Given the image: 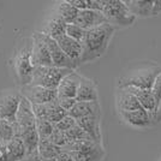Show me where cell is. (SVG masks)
I'll return each instance as SVG.
<instances>
[{"mask_svg":"<svg viewBox=\"0 0 161 161\" xmlns=\"http://www.w3.org/2000/svg\"><path fill=\"white\" fill-rule=\"evenodd\" d=\"M31 53L35 66H53L52 57L49 53L45 36L42 33H34L31 37Z\"/></svg>","mask_w":161,"mask_h":161,"instance_id":"cell-9","label":"cell"},{"mask_svg":"<svg viewBox=\"0 0 161 161\" xmlns=\"http://www.w3.org/2000/svg\"><path fill=\"white\" fill-rule=\"evenodd\" d=\"M55 41L58 42V45L64 51V53L66 54L71 60H74L76 64L80 65V58H82V53H83V47H82L80 42L71 39L67 35H63L61 37H59L58 40Z\"/></svg>","mask_w":161,"mask_h":161,"instance_id":"cell-14","label":"cell"},{"mask_svg":"<svg viewBox=\"0 0 161 161\" xmlns=\"http://www.w3.org/2000/svg\"><path fill=\"white\" fill-rule=\"evenodd\" d=\"M154 121L155 123H161V101L158 103L156 112H155V115H154Z\"/></svg>","mask_w":161,"mask_h":161,"instance_id":"cell-39","label":"cell"},{"mask_svg":"<svg viewBox=\"0 0 161 161\" xmlns=\"http://www.w3.org/2000/svg\"><path fill=\"white\" fill-rule=\"evenodd\" d=\"M107 23L112 27H130L136 20V17L130 12L125 1L121 0H106L105 7L102 10Z\"/></svg>","mask_w":161,"mask_h":161,"instance_id":"cell-3","label":"cell"},{"mask_svg":"<svg viewBox=\"0 0 161 161\" xmlns=\"http://www.w3.org/2000/svg\"><path fill=\"white\" fill-rule=\"evenodd\" d=\"M76 124H77L76 119H75V118H72L71 115H69V114H67L64 119H61L58 124H55V125H54V128L57 129V130H59V131L66 132V131H69L70 129L74 128Z\"/></svg>","mask_w":161,"mask_h":161,"instance_id":"cell-33","label":"cell"},{"mask_svg":"<svg viewBox=\"0 0 161 161\" xmlns=\"http://www.w3.org/2000/svg\"><path fill=\"white\" fill-rule=\"evenodd\" d=\"M22 100L20 92L5 90L0 93V119L7 121L16 120V115Z\"/></svg>","mask_w":161,"mask_h":161,"instance_id":"cell-6","label":"cell"},{"mask_svg":"<svg viewBox=\"0 0 161 161\" xmlns=\"http://www.w3.org/2000/svg\"><path fill=\"white\" fill-rule=\"evenodd\" d=\"M161 14V0H155L153 4L152 16H159Z\"/></svg>","mask_w":161,"mask_h":161,"instance_id":"cell-37","label":"cell"},{"mask_svg":"<svg viewBox=\"0 0 161 161\" xmlns=\"http://www.w3.org/2000/svg\"><path fill=\"white\" fill-rule=\"evenodd\" d=\"M159 161H161V158H160V159H159Z\"/></svg>","mask_w":161,"mask_h":161,"instance_id":"cell-40","label":"cell"},{"mask_svg":"<svg viewBox=\"0 0 161 161\" xmlns=\"http://www.w3.org/2000/svg\"><path fill=\"white\" fill-rule=\"evenodd\" d=\"M16 137V126L14 121H7L0 119V143L6 144Z\"/></svg>","mask_w":161,"mask_h":161,"instance_id":"cell-28","label":"cell"},{"mask_svg":"<svg viewBox=\"0 0 161 161\" xmlns=\"http://www.w3.org/2000/svg\"><path fill=\"white\" fill-rule=\"evenodd\" d=\"M70 72H72V70L55 66H37L34 70L31 84L48 89H57L63 78Z\"/></svg>","mask_w":161,"mask_h":161,"instance_id":"cell-5","label":"cell"},{"mask_svg":"<svg viewBox=\"0 0 161 161\" xmlns=\"http://www.w3.org/2000/svg\"><path fill=\"white\" fill-rule=\"evenodd\" d=\"M45 40L47 43L48 48H49V53L52 57V63H53V66L55 67H61V69H69V70H72L75 71L77 67L80 66L78 64H76L74 60H71L66 54L64 53V51L60 48V46L58 45V42L49 37L47 35H45Z\"/></svg>","mask_w":161,"mask_h":161,"instance_id":"cell-10","label":"cell"},{"mask_svg":"<svg viewBox=\"0 0 161 161\" xmlns=\"http://www.w3.org/2000/svg\"><path fill=\"white\" fill-rule=\"evenodd\" d=\"M119 115L126 125L135 129H147L155 124L154 118L144 108H140L131 112H119Z\"/></svg>","mask_w":161,"mask_h":161,"instance_id":"cell-11","label":"cell"},{"mask_svg":"<svg viewBox=\"0 0 161 161\" xmlns=\"http://www.w3.org/2000/svg\"><path fill=\"white\" fill-rule=\"evenodd\" d=\"M117 106L119 112H131L142 108L138 99L130 90L118 88L117 92Z\"/></svg>","mask_w":161,"mask_h":161,"instance_id":"cell-17","label":"cell"},{"mask_svg":"<svg viewBox=\"0 0 161 161\" xmlns=\"http://www.w3.org/2000/svg\"><path fill=\"white\" fill-rule=\"evenodd\" d=\"M19 137L22 138V141L25 146L27 155L37 153L39 144H40V136L37 134L36 129H30V130H25V131L20 132Z\"/></svg>","mask_w":161,"mask_h":161,"instance_id":"cell-24","label":"cell"},{"mask_svg":"<svg viewBox=\"0 0 161 161\" xmlns=\"http://www.w3.org/2000/svg\"><path fill=\"white\" fill-rule=\"evenodd\" d=\"M76 100L78 102H97L99 101V93H97V88L94 80L82 76Z\"/></svg>","mask_w":161,"mask_h":161,"instance_id":"cell-16","label":"cell"},{"mask_svg":"<svg viewBox=\"0 0 161 161\" xmlns=\"http://www.w3.org/2000/svg\"><path fill=\"white\" fill-rule=\"evenodd\" d=\"M22 161H45V160L39 155V153H35V154H31V155H27L25 159H23Z\"/></svg>","mask_w":161,"mask_h":161,"instance_id":"cell-38","label":"cell"},{"mask_svg":"<svg viewBox=\"0 0 161 161\" xmlns=\"http://www.w3.org/2000/svg\"><path fill=\"white\" fill-rule=\"evenodd\" d=\"M161 67L155 64H143L132 69L130 72L119 78L118 88H138L150 90L156 77L160 75Z\"/></svg>","mask_w":161,"mask_h":161,"instance_id":"cell-2","label":"cell"},{"mask_svg":"<svg viewBox=\"0 0 161 161\" xmlns=\"http://www.w3.org/2000/svg\"><path fill=\"white\" fill-rule=\"evenodd\" d=\"M8 161H22L27 156V149L20 137H14V140L6 143Z\"/></svg>","mask_w":161,"mask_h":161,"instance_id":"cell-23","label":"cell"},{"mask_svg":"<svg viewBox=\"0 0 161 161\" xmlns=\"http://www.w3.org/2000/svg\"><path fill=\"white\" fill-rule=\"evenodd\" d=\"M82 76L78 75L76 71H72L65 76L60 82L59 87L57 88L58 92V97H70V99H76L77 92L80 88Z\"/></svg>","mask_w":161,"mask_h":161,"instance_id":"cell-13","label":"cell"},{"mask_svg":"<svg viewBox=\"0 0 161 161\" xmlns=\"http://www.w3.org/2000/svg\"><path fill=\"white\" fill-rule=\"evenodd\" d=\"M70 154L74 156L75 161H102L105 152L100 143L92 142L86 149Z\"/></svg>","mask_w":161,"mask_h":161,"instance_id":"cell-19","label":"cell"},{"mask_svg":"<svg viewBox=\"0 0 161 161\" xmlns=\"http://www.w3.org/2000/svg\"><path fill=\"white\" fill-rule=\"evenodd\" d=\"M14 126H16V136L17 137H19L20 132H23L25 130L36 129V117L34 114L33 105L23 95H22L18 112L16 115Z\"/></svg>","mask_w":161,"mask_h":161,"instance_id":"cell-7","label":"cell"},{"mask_svg":"<svg viewBox=\"0 0 161 161\" xmlns=\"http://www.w3.org/2000/svg\"><path fill=\"white\" fill-rule=\"evenodd\" d=\"M76 121H77V125L83 129L92 137L93 141L101 144V140H102L100 128L101 115H89V117L77 119Z\"/></svg>","mask_w":161,"mask_h":161,"instance_id":"cell-15","label":"cell"},{"mask_svg":"<svg viewBox=\"0 0 161 161\" xmlns=\"http://www.w3.org/2000/svg\"><path fill=\"white\" fill-rule=\"evenodd\" d=\"M124 89L130 90V92L138 99L142 108H144L148 113L154 118L155 112H156V107H158V102L155 100L152 90H148V89H138V88H131V87L124 88Z\"/></svg>","mask_w":161,"mask_h":161,"instance_id":"cell-18","label":"cell"},{"mask_svg":"<svg viewBox=\"0 0 161 161\" xmlns=\"http://www.w3.org/2000/svg\"><path fill=\"white\" fill-rule=\"evenodd\" d=\"M65 134H66V137L67 140H69V143L75 141H93L92 137L80 126H78L77 124L72 129H70L69 131H66Z\"/></svg>","mask_w":161,"mask_h":161,"instance_id":"cell-30","label":"cell"},{"mask_svg":"<svg viewBox=\"0 0 161 161\" xmlns=\"http://www.w3.org/2000/svg\"><path fill=\"white\" fill-rule=\"evenodd\" d=\"M114 31L115 28L108 23L87 30L84 40L82 41L83 53L80 64L94 61L106 53Z\"/></svg>","mask_w":161,"mask_h":161,"instance_id":"cell-1","label":"cell"},{"mask_svg":"<svg viewBox=\"0 0 161 161\" xmlns=\"http://www.w3.org/2000/svg\"><path fill=\"white\" fill-rule=\"evenodd\" d=\"M48 140L52 142V143H54L55 146H58V147H60V148H64L67 143H69L66 134L63 132V131L57 130L55 128H54V131H53V134H52V136H51Z\"/></svg>","mask_w":161,"mask_h":161,"instance_id":"cell-32","label":"cell"},{"mask_svg":"<svg viewBox=\"0 0 161 161\" xmlns=\"http://www.w3.org/2000/svg\"><path fill=\"white\" fill-rule=\"evenodd\" d=\"M67 112L64 108L60 107V105L58 103V99L55 101H52L47 103V115H46V120L52 123L53 125L58 124L61 119H64L67 115Z\"/></svg>","mask_w":161,"mask_h":161,"instance_id":"cell-27","label":"cell"},{"mask_svg":"<svg viewBox=\"0 0 161 161\" xmlns=\"http://www.w3.org/2000/svg\"><path fill=\"white\" fill-rule=\"evenodd\" d=\"M54 14L60 16L67 24H72V23H75V20H76L77 16L80 14V10L76 8L74 5H71V4L69 3V0H66V1L58 3Z\"/></svg>","mask_w":161,"mask_h":161,"instance_id":"cell-25","label":"cell"},{"mask_svg":"<svg viewBox=\"0 0 161 161\" xmlns=\"http://www.w3.org/2000/svg\"><path fill=\"white\" fill-rule=\"evenodd\" d=\"M150 90H152V93L154 95L156 102L159 103L161 101V72H160V75L156 77V80H155L154 84H153V87H152Z\"/></svg>","mask_w":161,"mask_h":161,"instance_id":"cell-35","label":"cell"},{"mask_svg":"<svg viewBox=\"0 0 161 161\" xmlns=\"http://www.w3.org/2000/svg\"><path fill=\"white\" fill-rule=\"evenodd\" d=\"M35 64L33 61L31 43L19 49V52L14 58V71L17 80L22 87L31 84L33 74L35 70Z\"/></svg>","mask_w":161,"mask_h":161,"instance_id":"cell-4","label":"cell"},{"mask_svg":"<svg viewBox=\"0 0 161 161\" xmlns=\"http://www.w3.org/2000/svg\"><path fill=\"white\" fill-rule=\"evenodd\" d=\"M20 94L24 97H27L33 105H45L58 99L57 89H48L40 86H34V84L22 87Z\"/></svg>","mask_w":161,"mask_h":161,"instance_id":"cell-8","label":"cell"},{"mask_svg":"<svg viewBox=\"0 0 161 161\" xmlns=\"http://www.w3.org/2000/svg\"><path fill=\"white\" fill-rule=\"evenodd\" d=\"M0 161H8L6 144H3V143H0Z\"/></svg>","mask_w":161,"mask_h":161,"instance_id":"cell-36","label":"cell"},{"mask_svg":"<svg viewBox=\"0 0 161 161\" xmlns=\"http://www.w3.org/2000/svg\"><path fill=\"white\" fill-rule=\"evenodd\" d=\"M63 152V148L55 146L49 140H40L37 153L45 161L54 160Z\"/></svg>","mask_w":161,"mask_h":161,"instance_id":"cell-26","label":"cell"},{"mask_svg":"<svg viewBox=\"0 0 161 161\" xmlns=\"http://www.w3.org/2000/svg\"><path fill=\"white\" fill-rule=\"evenodd\" d=\"M86 33H87V30H84L83 28L78 27L77 24H67V28H66V35L67 36H70L71 39H74V40L78 41L82 43V41L84 40V36H86Z\"/></svg>","mask_w":161,"mask_h":161,"instance_id":"cell-31","label":"cell"},{"mask_svg":"<svg viewBox=\"0 0 161 161\" xmlns=\"http://www.w3.org/2000/svg\"><path fill=\"white\" fill-rule=\"evenodd\" d=\"M69 115H71L76 120L89 117V115H101V107L99 101L97 102H76L72 109L69 112Z\"/></svg>","mask_w":161,"mask_h":161,"instance_id":"cell-21","label":"cell"},{"mask_svg":"<svg viewBox=\"0 0 161 161\" xmlns=\"http://www.w3.org/2000/svg\"><path fill=\"white\" fill-rule=\"evenodd\" d=\"M36 130L40 140H48L54 131V125L46 119H36Z\"/></svg>","mask_w":161,"mask_h":161,"instance_id":"cell-29","label":"cell"},{"mask_svg":"<svg viewBox=\"0 0 161 161\" xmlns=\"http://www.w3.org/2000/svg\"><path fill=\"white\" fill-rule=\"evenodd\" d=\"M125 4L135 17L147 18L152 16L154 1L152 0H125Z\"/></svg>","mask_w":161,"mask_h":161,"instance_id":"cell-22","label":"cell"},{"mask_svg":"<svg viewBox=\"0 0 161 161\" xmlns=\"http://www.w3.org/2000/svg\"><path fill=\"white\" fill-rule=\"evenodd\" d=\"M77 100L76 99H70V97H58V103L60 105L61 108H64L67 113L72 109L75 105H76Z\"/></svg>","mask_w":161,"mask_h":161,"instance_id":"cell-34","label":"cell"},{"mask_svg":"<svg viewBox=\"0 0 161 161\" xmlns=\"http://www.w3.org/2000/svg\"><path fill=\"white\" fill-rule=\"evenodd\" d=\"M107 23V19L105 14L101 11H94V10H83L80 11L77 18L75 20V24L83 28L84 30H89L93 28L100 27L102 24Z\"/></svg>","mask_w":161,"mask_h":161,"instance_id":"cell-12","label":"cell"},{"mask_svg":"<svg viewBox=\"0 0 161 161\" xmlns=\"http://www.w3.org/2000/svg\"><path fill=\"white\" fill-rule=\"evenodd\" d=\"M67 23L61 18L60 16L54 14L45 25V29L41 31L42 34L47 35L54 40H58L63 35H66Z\"/></svg>","mask_w":161,"mask_h":161,"instance_id":"cell-20","label":"cell"}]
</instances>
